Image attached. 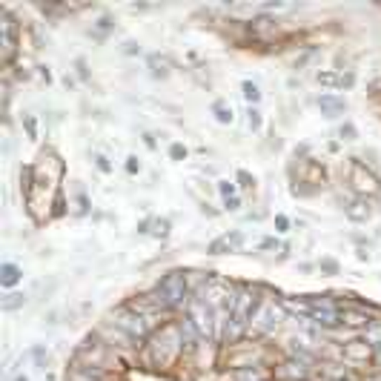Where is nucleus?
<instances>
[{
  "label": "nucleus",
  "mask_w": 381,
  "mask_h": 381,
  "mask_svg": "<svg viewBox=\"0 0 381 381\" xmlns=\"http://www.w3.org/2000/svg\"><path fill=\"white\" fill-rule=\"evenodd\" d=\"M232 378L235 381H269V378H273V373L264 370V367H241V370H235Z\"/></svg>",
  "instance_id": "1a4fd4ad"
},
{
  "label": "nucleus",
  "mask_w": 381,
  "mask_h": 381,
  "mask_svg": "<svg viewBox=\"0 0 381 381\" xmlns=\"http://www.w3.org/2000/svg\"><path fill=\"white\" fill-rule=\"evenodd\" d=\"M186 310H189V319H186V321H189V327H193L201 339H212L218 315H215V310L210 307V301H206L204 295H198V298H189Z\"/></svg>",
  "instance_id": "7ed1b4c3"
},
{
  "label": "nucleus",
  "mask_w": 381,
  "mask_h": 381,
  "mask_svg": "<svg viewBox=\"0 0 381 381\" xmlns=\"http://www.w3.org/2000/svg\"><path fill=\"white\" fill-rule=\"evenodd\" d=\"M319 106L324 109V112H330V115H336V112H344V98H336V95H321L319 98Z\"/></svg>",
  "instance_id": "9d476101"
},
{
  "label": "nucleus",
  "mask_w": 381,
  "mask_h": 381,
  "mask_svg": "<svg viewBox=\"0 0 381 381\" xmlns=\"http://www.w3.org/2000/svg\"><path fill=\"white\" fill-rule=\"evenodd\" d=\"M184 155H186V149H184V147H178V144L172 147V158H184Z\"/></svg>",
  "instance_id": "4be33fe9"
},
{
  "label": "nucleus",
  "mask_w": 381,
  "mask_h": 381,
  "mask_svg": "<svg viewBox=\"0 0 381 381\" xmlns=\"http://www.w3.org/2000/svg\"><path fill=\"white\" fill-rule=\"evenodd\" d=\"M218 189H221V195H224V201L238 198V195H235V184H230V181H221V184H218Z\"/></svg>",
  "instance_id": "a211bd4d"
},
{
  "label": "nucleus",
  "mask_w": 381,
  "mask_h": 381,
  "mask_svg": "<svg viewBox=\"0 0 381 381\" xmlns=\"http://www.w3.org/2000/svg\"><path fill=\"white\" fill-rule=\"evenodd\" d=\"M373 361H376V364H378V367H381V344H378V347H376V350H373Z\"/></svg>",
  "instance_id": "5701e85b"
},
{
  "label": "nucleus",
  "mask_w": 381,
  "mask_h": 381,
  "mask_svg": "<svg viewBox=\"0 0 381 381\" xmlns=\"http://www.w3.org/2000/svg\"><path fill=\"white\" fill-rule=\"evenodd\" d=\"M249 126H252V130H261V115H258V109H249Z\"/></svg>",
  "instance_id": "aec40b11"
},
{
  "label": "nucleus",
  "mask_w": 381,
  "mask_h": 381,
  "mask_svg": "<svg viewBox=\"0 0 381 381\" xmlns=\"http://www.w3.org/2000/svg\"><path fill=\"white\" fill-rule=\"evenodd\" d=\"M344 324H373V319L370 315H364V312H356V310H347L344 312Z\"/></svg>",
  "instance_id": "4468645a"
},
{
  "label": "nucleus",
  "mask_w": 381,
  "mask_h": 381,
  "mask_svg": "<svg viewBox=\"0 0 381 381\" xmlns=\"http://www.w3.org/2000/svg\"><path fill=\"white\" fill-rule=\"evenodd\" d=\"M126 169H130V172H138V161H135V158H130V164H126Z\"/></svg>",
  "instance_id": "b1692460"
},
{
  "label": "nucleus",
  "mask_w": 381,
  "mask_h": 381,
  "mask_svg": "<svg viewBox=\"0 0 381 381\" xmlns=\"http://www.w3.org/2000/svg\"><path fill=\"white\" fill-rule=\"evenodd\" d=\"M344 212H347V218L350 221H367L370 218V204L364 201V198H356V201H350L344 206Z\"/></svg>",
  "instance_id": "6e6552de"
},
{
  "label": "nucleus",
  "mask_w": 381,
  "mask_h": 381,
  "mask_svg": "<svg viewBox=\"0 0 381 381\" xmlns=\"http://www.w3.org/2000/svg\"><path fill=\"white\" fill-rule=\"evenodd\" d=\"M118 327L130 332L132 339H144L147 332H149V327H152V321H149V315H144L138 307L135 310L130 307V310H121L118 312Z\"/></svg>",
  "instance_id": "20e7f679"
},
{
  "label": "nucleus",
  "mask_w": 381,
  "mask_h": 381,
  "mask_svg": "<svg viewBox=\"0 0 381 381\" xmlns=\"http://www.w3.org/2000/svg\"><path fill=\"white\" fill-rule=\"evenodd\" d=\"M347 356H350V358H367V353H370V347L367 344H364L361 347V350H356V347H347V350H344Z\"/></svg>",
  "instance_id": "6ab92c4d"
},
{
  "label": "nucleus",
  "mask_w": 381,
  "mask_h": 381,
  "mask_svg": "<svg viewBox=\"0 0 381 381\" xmlns=\"http://www.w3.org/2000/svg\"><path fill=\"white\" fill-rule=\"evenodd\" d=\"M370 381H381V376H376V378H370Z\"/></svg>",
  "instance_id": "a878e982"
},
{
  "label": "nucleus",
  "mask_w": 381,
  "mask_h": 381,
  "mask_svg": "<svg viewBox=\"0 0 381 381\" xmlns=\"http://www.w3.org/2000/svg\"><path fill=\"white\" fill-rule=\"evenodd\" d=\"M244 98H247L249 103H258V101H261L258 86H256V84H249V81H244Z\"/></svg>",
  "instance_id": "2eb2a0df"
},
{
  "label": "nucleus",
  "mask_w": 381,
  "mask_h": 381,
  "mask_svg": "<svg viewBox=\"0 0 381 381\" xmlns=\"http://www.w3.org/2000/svg\"><path fill=\"white\" fill-rule=\"evenodd\" d=\"M281 376H287V378H304L307 376V367H304V361H287L284 364V370H281Z\"/></svg>",
  "instance_id": "f8f14e48"
},
{
  "label": "nucleus",
  "mask_w": 381,
  "mask_h": 381,
  "mask_svg": "<svg viewBox=\"0 0 381 381\" xmlns=\"http://www.w3.org/2000/svg\"><path fill=\"white\" fill-rule=\"evenodd\" d=\"M0 29H3V52L6 58L12 55V46H14V32H12V21L3 18V23H0Z\"/></svg>",
  "instance_id": "ddd939ff"
},
{
  "label": "nucleus",
  "mask_w": 381,
  "mask_h": 381,
  "mask_svg": "<svg viewBox=\"0 0 381 381\" xmlns=\"http://www.w3.org/2000/svg\"><path fill=\"white\" fill-rule=\"evenodd\" d=\"M315 81L324 84V86H341V89H347V86H353L356 77L353 75H336V72H319V75H315Z\"/></svg>",
  "instance_id": "0eeeda50"
},
{
  "label": "nucleus",
  "mask_w": 381,
  "mask_h": 381,
  "mask_svg": "<svg viewBox=\"0 0 381 381\" xmlns=\"http://www.w3.org/2000/svg\"><path fill=\"white\" fill-rule=\"evenodd\" d=\"M244 247V232L241 230H232V232H224L221 238L210 244V252L212 256H224V252H238Z\"/></svg>",
  "instance_id": "39448f33"
},
{
  "label": "nucleus",
  "mask_w": 381,
  "mask_h": 381,
  "mask_svg": "<svg viewBox=\"0 0 381 381\" xmlns=\"http://www.w3.org/2000/svg\"><path fill=\"white\" fill-rule=\"evenodd\" d=\"M14 381H29V378H26V376H18V378H14Z\"/></svg>",
  "instance_id": "393cba45"
},
{
  "label": "nucleus",
  "mask_w": 381,
  "mask_h": 381,
  "mask_svg": "<svg viewBox=\"0 0 381 381\" xmlns=\"http://www.w3.org/2000/svg\"><path fill=\"white\" fill-rule=\"evenodd\" d=\"M18 281H21V269L18 267H14V264L0 267V284H3V287H14Z\"/></svg>",
  "instance_id": "9b49d317"
},
{
  "label": "nucleus",
  "mask_w": 381,
  "mask_h": 381,
  "mask_svg": "<svg viewBox=\"0 0 381 381\" xmlns=\"http://www.w3.org/2000/svg\"><path fill=\"white\" fill-rule=\"evenodd\" d=\"M256 310H258L256 290L244 287L241 293L235 295V307H232V315H230L227 336H230V339H241V336H244V330L252 324V319H256Z\"/></svg>",
  "instance_id": "f257e3e1"
},
{
  "label": "nucleus",
  "mask_w": 381,
  "mask_h": 381,
  "mask_svg": "<svg viewBox=\"0 0 381 381\" xmlns=\"http://www.w3.org/2000/svg\"><path fill=\"white\" fill-rule=\"evenodd\" d=\"M158 304H164L169 310H178L184 304H189L186 298V275L184 273H167L158 284Z\"/></svg>",
  "instance_id": "f03ea898"
},
{
  "label": "nucleus",
  "mask_w": 381,
  "mask_h": 381,
  "mask_svg": "<svg viewBox=\"0 0 381 381\" xmlns=\"http://www.w3.org/2000/svg\"><path fill=\"white\" fill-rule=\"evenodd\" d=\"M215 118L221 123H232V109H227L224 103H215Z\"/></svg>",
  "instance_id": "f3484780"
},
{
  "label": "nucleus",
  "mask_w": 381,
  "mask_h": 381,
  "mask_svg": "<svg viewBox=\"0 0 381 381\" xmlns=\"http://www.w3.org/2000/svg\"><path fill=\"white\" fill-rule=\"evenodd\" d=\"M278 312H275V304H258L256 310V319H252V327H256L258 332H269L278 327Z\"/></svg>",
  "instance_id": "423d86ee"
},
{
  "label": "nucleus",
  "mask_w": 381,
  "mask_h": 381,
  "mask_svg": "<svg viewBox=\"0 0 381 381\" xmlns=\"http://www.w3.org/2000/svg\"><path fill=\"white\" fill-rule=\"evenodd\" d=\"M275 227H278V232H287V227H290V221L284 218V215H278V218H275Z\"/></svg>",
  "instance_id": "412c9836"
},
{
  "label": "nucleus",
  "mask_w": 381,
  "mask_h": 381,
  "mask_svg": "<svg viewBox=\"0 0 381 381\" xmlns=\"http://www.w3.org/2000/svg\"><path fill=\"white\" fill-rule=\"evenodd\" d=\"M26 301V295H21V293H9L6 295V301H3V310H14V307H21Z\"/></svg>",
  "instance_id": "dca6fc26"
}]
</instances>
